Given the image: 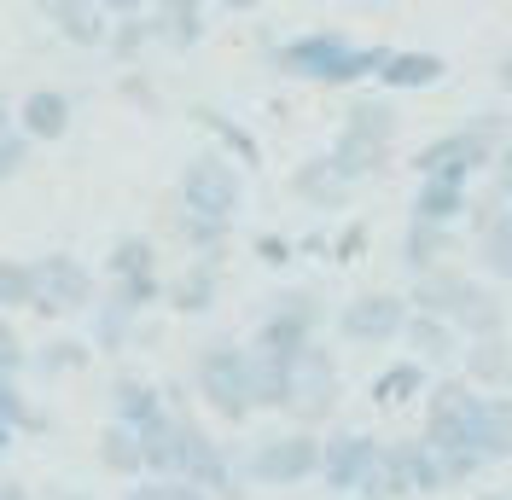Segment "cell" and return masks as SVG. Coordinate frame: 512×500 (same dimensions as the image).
<instances>
[{
	"instance_id": "1",
	"label": "cell",
	"mask_w": 512,
	"mask_h": 500,
	"mask_svg": "<svg viewBox=\"0 0 512 500\" xmlns=\"http://www.w3.org/2000/svg\"><path fill=\"white\" fill-rule=\"evenodd\" d=\"M390 47L384 41H350L344 30H303L274 41V70H286L297 82H320V88H350V82H379Z\"/></svg>"
},
{
	"instance_id": "2",
	"label": "cell",
	"mask_w": 512,
	"mask_h": 500,
	"mask_svg": "<svg viewBox=\"0 0 512 500\" xmlns=\"http://www.w3.org/2000/svg\"><path fill=\"white\" fill-rule=\"evenodd\" d=\"M192 390L204 396V407L222 419V425H245L256 413L251 402V344H233V338H210L192 361Z\"/></svg>"
},
{
	"instance_id": "3",
	"label": "cell",
	"mask_w": 512,
	"mask_h": 500,
	"mask_svg": "<svg viewBox=\"0 0 512 500\" xmlns=\"http://www.w3.org/2000/svg\"><path fill=\"white\" fill-rule=\"evenodd\" d=\"M181 210L233 227V216L245 210V169L227 152H216V146L187 157V169H181Z\"/></svg>"
},
{
	"instance_id": "4",
	"label": "cell",
	"mask_w": 512,
	"mask_h": 500,
	"mask_svg": "<svg viewBox=\"0 0 512 500\" xmlns=\"http://www.w3.org/2000/svg\"><path fill=\"white\" fill-rule=\"evenodd\" d=\"M478 413H483V390H472L466 378H437L425 390V425H419V437L431 442L437 454H460V448L478 454Z\"/></svg>"
},
{
	"instance_id": "5",
	"label": "cell",
	"mask_w": 512,
	"mask_h": 500,
	"mask_svg": "<svg viewBox=\"0 0 512 500\" xmlns=\"http://www.w3.org/2000/svg\"><path fill=\"white\" fill-rule=\"evenodd\" d=\"M320 448H326V437H315V431H274V437H256L251 448H245V483H256V489L309 483V477H320Z\"/></svg>"
},
{
	"instance_id": "6",
	"label": "cell",
	"mask_w": 512,
	"mask_h": 500,
	"mask_svg": "<svg viewBox=\"0 0 512 500\" xmlns=\"http://www.w3.org/2000/svg\"><path fill=\"white\" fill-rule=\"evenodd\" d=\"M344 402V373H338V355L332 349L309 344L297 355V373H291V396H286V419L291 431H320Z\"/></svg>"
},
{
	"instance_id": "7",
	"label": "cell",
	"mask_w": 512,
	"mask_h": 500,
	"mask_svg": "<svg viewBox=\"0 0 512 500\" xmlns=\"http://www.w3.org/2000/svg\"><path fill=\"white\" fill-rule=\"evenodd\" d=\"M320 320H326V297L315 285H286L268 297V309L256 320V338L251 349H280V355H297V349L315 344Z\"/></svg>"
},
{
	"instance_id": "8",
	"label": "cell",
	"mask_w": 512,
	"mask_h": 500,
	"mask_svg": "<svg viewBox=\"0 0 512 500\" xmlns=\"http://www.w3.org/2000/svg\"><path fill=\"white\" fill-rule=\"evenodd\" d=\"M35 274V314H47V320H64V314H94L99 309V274L94 268H82L76 256H64V250H47V256H35L30 262Z\"/></svg>"
},
{
	"instance_id": "9",
	"label": "cell",
	"mask_w": 512,
	"mask_h": 500,
	"mask_svg": "<svg viewBox=\"0 0 512 500\" xmlns=\"http://www.w3.org/2000/svg\"><path fill=\"white\" fill-rule=\"evenodd\" d=\"M379 454H384V437L338 431V437H326V448H320V483H326L332 495L355 500L361 489H367V477H373V466H379Z\"/></svg>"
},
{
	"instance_id": "10",
	"label": "cell",
	"mask_w": 512,
	"mask_h": 500,
	"mask_svg": "<svg viewBox=\"0 0 512 500\" xmlns=\"http://www.w3.org/2000/svg\"><path fill=\"white\" fill-rule=\"evenodd\" d=\"M408 314L414 309H408L402 291H361V297H350L338 309V332L350 344H396L402 326H408Z\"/></svg>"
},
{
	"instance_id": "11",
	"label": "cell",
	"mask_w": 512,
	"mask_h": 500,
	"mask_svg": "<svg viewBox=\"0 0 512 500\" xmlns=\"http://www.w3.org/2000/svg\"><path fill=\"white\" fill-rule=\"evenodd\" d=\"M408 169H414L419 181H454V187H466L478 169H489V157L466 140V128H454V134H437V140H425L414 157H408Z\"/></svg>"
},
{
	"instance_id": "12",
	"label": "cell",
	"mask_w": 512,
	"mask_h": 500,
	"mask_svg": "<svg viewBox=\"0 0 512 500\" xmlns=\"http://www.w3.org/2000/svg\"><path fill=\"white\" fill-rule=\"evenodd\" d=\"M163 303L175 314H210L222 303V262H210V256L181 262V268L163 280Z\"/></svg>"
},
{
	"instance_id": "13",
	"label": "cell",
	"mask_w": 512,
	"mask_h": 500,
	"mask_svg": "<svg viewBox=\"0 0 512 500\" xmlns=\"http://www.w3.org/2000/svg\"><path fill=\"white\" fill-rule=\"evenodd\" d=\"M472 285H478V274H466V268H437V274H419L414 285H408V309L414 314H437V320H448L454 326V314H460V303L472 297Z\"/></svg>"
},
{
	"instance_id": "14",
	"label": "cell",
	"mask_w": 512,
	"mask_h": 500,
	"mask_svg": "<svg viewBox=\"0 0 512 500\" xmlns=\"http://www.w3.org/2000/svg\"><path fill=\"white\" fill-rule=\"evenodd\" d=\"M448 76V59L431 47H390V59L379 70V88L390 94H419V88H437Z\"/></svg>"
},
{
	"instance_id": "15",
	"label": "cell",
	"mask_w": 512,
	"mask_h": 500,
	"mask_svg": "<svg viewBox=\"0 0 512 500\" xmlns=\"http://www.w3.org/2000/svg\"><path fill=\"white\" fill-rule=\"evenodd\" d=\"M402 344H408V361H419V367H454V355L466 349V338L448 320H437V314H408Z\"/></svg>"
},
{
	"instance_id": "16",
	"label": "cell",
	"mask_w": 512,
	"mask_h": 500,
	"mask_svg": "<svg viewBox=\"0 0 512 500\" xmlns=\"http://www.w3.org/2000/svg\"><path fill=\"white\" fill-rule=\"evenodd\" d=\"M163 407H169V396H163L152 378H140V373H117V378H111V425L146 431Z\"/></svg>"
},
{
	"instance_id": "17",
	"label": "cell",
	"mask_w": 512,
	"mask_h": 500,
	"mask_svg": "<svg viewBox=\"0 0 512 500\" xmlns=\"http://www.w3.org/2000/svg\"><path fill=\"white\" fill-rule=\"evenodd\" d=\"M448 256H454V227H431V221H414L408 216V227H402V274L408 280H419V274H437V268H448Z\"/></svg>"
},
{
	"instance_id": "18",
	"label": "cell",
	"mask_w": 512,
	"mask_h": 500,
	"mask_svg": "<svg viewBox=\"0 0 512 500\" xmlns=\"http://www.w3.org/2000/svg\"><path fill=\"white\" fill-rule=\"evenodd\" d=\"M460 367H466V384L472 390H483V396H501L512 384V338L501 332V338H478V344L460 349Z\"/></svg>"
},
{
	"instance_id": "19",
	"label": "cell",
	"mask_w": 512,
	"mask_h": 500,
	"mask_svg": "<svg viewBox=\"0 0 512 500\" xmlns=\"http://www.w3.org/2000/svg\"><path fill=\"white\" fill-rule=\"evenodd\" d=\"M18 134H30L35 146H53L70 134V94L59 88H30L18 105Z\"/></svg>"
},
{
	"instance_id": "20",
	"label": "cell",
	"mask_w": 512,
	"mask_h": 500,
	"mask_svg": "<svg viewBox=\"0 0 512 500\" xmlns=\"http://www.w3.org/2000/svg\"><path fill=\"white\" fill-rule=\"evenodd\" d=\"M297 355H303V349H297ZM297 355H280V349H251V402H256V413H274V407L286 413Z\"/></svg>"
},
{
	"instance_id": "21",
	"label": "cell",
	"mask_w": 512,
	"mask_h": 500,
	"mask_svg": "<svg viewBox=\"0 0 512 500\" xmlns=\"http://www.w3.org/2000/svg\"><path fill=\"white\" fill-rule=\"evenodd\" d=\"M454 332H460L466 344H478V338H501V332H507V297H501V285H489V280L472 285V297H466L460 314H454Z\"/></svg>"
},
{
	"instance_id": "22",
	"label": "cell",
	"mask_w": 512,
	"mask_h": 500,
	"mask_svg": "<svg viewBox=\"0 0 512 500\" xmlns=\"http://www.w3.org/2000/svg\"><path fill=\"white\" fill-rule=\"evenodd\" d=\"M332 169H338V181L344 187H361V181H373V175H384V163H390V146H373V140H355V134H344L338 128V140H332Z\"/></svg>"
},
{
	"instance_id": "23",
	"label": "cell",
	"mask_w": 512,
	"mask_h": 500,
	"mask_svg": "<svg viewBox=\"0 0 512 500\" xmlns=\"http://www.w3.org/2000/svg\"><path fill=\"white\" fill-rule=\"evenodd\" d=\"M291 192L303 198V204H315V210H338L344 198H350V187L338 181V169H332V157H303L297 169H291Z\"/></svg>"
},
{
	"instance_id": "24",
	"label": "cell",
	"mask_w": 512,
	"mask_h": 500,
	"mask_svg": "<svg viewBox=\"0 0 512 500\" xmlns=\"http://www.w3.org/2000/svg\"><path fill=\"white\" fill-rule=\"evenodd\" d=\"M146 24H152V41L169 47V53H192L198 41H204V6H158V12H146Z\"/></svg>"
},
{
	"instance_id": "25",
	"label": "cell",
	"mask_w": 512,
	"mask_h": 500,
	"mask_svg": "<svg viewBox=\"0 0 512 500\" xmlns=\"http://www.w3.org/2000/svg\"><path fill=\"white\" fill-rule=\"evenodd\" d=\"M414 221H431V227H454V221H466V210H472V192L454 187V181H419L414 192Z\"/></svg>"
},
{
	"instance_id": "26",
	"label": "cell",
	"mask_w": 512,
	"mask_h": 500,
	"mask_svg": "<svg viewBox=\"0 0 512 500\" xmlns=\"http://www.w3.org/2000/svg\"><path fill=\"white\" fill-rule=\"evenodd\" d=\"M94 454H99V466L111 471V477H128V483H140V477H146V460H140V431H128V425H111V419H105V431L94 437Z\"/></svg>"
},
{
	"instance_id": "27",
	"label": "cell",
	"mask_w": 512,
	"mask_h": 500,
	"mask_svg": "<svg viewBox=\"0 0 512 500\" xmlns=\"http://www.w3.org/2000/svg\"><path fill=\"white\" fill-rule=\"evenodd\" d=\"M158 274V245L146 233H117L105 250V280H152Z\"/></svg>"
},
{
	"instance_id": "28",
	"label": "cell",
	"mask_w": 512,
	"mask_h": 500,
	"mask_svg": "<svg viewBox=\"0 0 512 500\" xmlns=\"http://www.w3.org/2000/svg\"><path fill=\"white\" fill-rule=\"evenodd\" d=\"M344 134L355 140H373V146H396V105L379 94H361L350 99V111H344Z\"/></svg>"
},
{
	"instance_id": "29",
	"label": "cell",
	"mask_w": 512,
	"mask_h": 500,
	"mask_svg": "<svg viewBox=\"0 0 512 500\" xmlns=\"http://www.w3.org/2000/svg\"><path fill=\"white\" fill-rule=\"evenodd\" d=\"M478 454L489 460V466H495V460H512V390H501V396H483Z\"/></svg>"
},
{
	"instance_id": "30",
	"label": "cell",
	"mask_w": 512,
	"mask_h": 500,
	"mask_svg": "<svg viewBox=\"0 0 512 500\" xmlns=\"http://www.w3.org/2000/svg\"><path fill=\"white\" fill-rule=\"evenodd\" d=\"M163 227L175 233V245H187L192 256H210V262H216V250H222V245H227V233H233V227H222V221L187 216V210H175V204L163 210Z\"/></svg>"
},
{
	"instance_id": "31",
	"label": "cell",
	"mask_w": 512,
	"mask_h": 500,
	"mask_svg": "<svg viewBox=\"0 0 512 500\" xmlns=\"http://www.w3.org/2000/svg\"><path fill=\"white\" fill-rule=\"evenodd\" d=\"M53 18H59V35L70 41V47H105V41H111V18H105L99 6L59 0V6H53Z\"/></svg>"
},
{
	"instance_id": "32",
	"label": "cell",
	"mask_w": 512,
	"mask_h": 500,
	"mask_svg": "<svg viewBox=\"0 0 512 500\" xmlns=\"http://www.w3.org/2000/svg\"><path fill=\"white\" fill-rule=\"evenodd\" d=\"M367 396H373L379 407H402V402H414V396H425V367L402 355V361H390V367H384V373L373 378V390H367Z\"/></svg>"
},
{
	"instance_id": "33",
	"label": "cell",
	"mask_w": 512,
	"mask_h": 500,
	"mask_svg": "<svg viewBox=\"0 0 512 500\" xmlns=\"http://www.w3.org/2000/svg\"><path fill=\"white\" fill-rule=\"evenodd\" d=\"M99 303H105V309H117V314H128V320H140L152 303H163V280H158V274H152V280H105Z\"/></svg>"
},
{
	"instance_id": "34",
	"label": "cell",
	"mask_w": 512,
	"mask_h": 500,
	"mask_svg": "<svg viewBox=\"0 0 512 500\" xmlns=\"http://www.w3.org/2000/svg\"><path fill=\"white\" fill-rule=\"evenodd\" d=\"M402 466H408V483H414V495H443V460H437V448L425 437H402Z\"/></svg>"
},
{
	"instance_id": "35",
	"label": "cell",
	"mask_w": 512,
	"mask_h": 500,
	"mask_svg": "<svg viewBox=\"0 0 512 500\" xmlns=\"http://www.w3.org/2000/svg\"><path fill=\"white\" fill-rule=\"evenodd\" d=\"M478 268H483V280L512 285V210L478 239Z\"/></svg>"
},
{
	"instance_id": "36",
	"label": "cell",
	"mask_w": 512,
	"mask_h": 500,
	"mask_svg": "<svg viewBox=\"0 0 512 500\" xmlns=\"http://www.w3.org/2000/svg\"><path fill=\"white\" fill-rule=\"evenodd\" d=\"M460 128H466V140H472V146L489 157V163H495V157L512 146V117L501 111V105H489V111H472V117H466Z\"/></svg>"
},
{
	"instance_id": "37",
	"label": "cell",
	"mask_w": 512,
	"mask_h": 500,
	"mask_svg": "<svg viewBox=\"0 0 512 500\" xmlns=\"http://www.w3.org/2000/svg\"><path fill=\"white\" fill-rule=\"evenodd\" d=\"M192 123L210 128V134H216V152H227L233 163H256V140H251V134H245L239 123H233V117L210 111V105H198V111H192Z\"/></svg>"
},
{
	"instance_id": "38",
	"label": "cell",
	"mask_w": 512,
	"mask_h": 500,
	"mask_svg": "<svg viewBox=\"0 0 512 500\" xmlns=\"http://www.w3.org/2000/svg\"><path fill=\"white\" fill-rule=\"evenodd\" d=\"M88 355H94V344H82V338H53V344H41L30 355V367L41 378H59V373H82Z\"/></svg>"
},
{
	"instance_id": "39",
	"label": "cell",
	"mask_w": 512,
	"mask_h": 500,
	"mask_svg": "<svg viewBox=\"0 0 512 500\" xmlns=\"http://www.w3.org/2000/svg\"><path fill=\"white\" fill-rule=\"evenodd\" d=\"M6 309H35V274L24 256H0V314Z\"/></svg>"
},
{
	"instance_id": "40",
	"label": "cell",
	"mask_w": 512,
	"mask_h": 500,
	"mask_svg": "<svg viewBox=\"0 0 512 500\" xmlns=\"http://www.w3.org/2000/svg\"><path fill=\"white\" fill-rule=\"evenodd\" d=\"M0 425H6L12 437H18V431H41V425H47V413L24 396V384H18V378H12V384H0Z\"/></svg>"
},
{
	"instance_id": "41",
	"label": "cell",
	"mask_w": 512,
	"mask_h": 500,
	"mask_svg": "<svg viewBox=\"0 0 512 500\" xmlns=\"http://www.w3.org/2000/svg\"><path fill=\"white\" fill-rule=\"evenodd\" d=\"M105 47H111V59H117V64H128V70H134V59L152 47V24H146L140 12H128V18H117V24H111V41H105Z\"/></svg>"
},
{
	"instance_id": "42",
	"label": "cell",
	"mask_w": 512,
	"mask_h": 500,
	"mask_svg": "<svg viewBox=\"0 0 512 500\" xmlns=\"http://www.w3.org/2000/svg\"><path fill=\"white\" fill-rule=\"evenodd\" d=\"M123 500H210L204 489H192L181 477H140V483H128Z\"/></svg>"
},
{
	"instance_id": "43",
	"label": "cell",
	"mask_w": 512,
	"mask_h": 500,
	"mask_svg": "<svg viewBox=\"0 0 512 500\" xmlns=\"http://www.w3.org/2000/svg\"><path fill=\"white\" fill-rule=\"evenodd\" d=\"M30 157H35V140L30 134H0V181H18L24 169H30Z\"/></svg>"
},
{
	"instance_id": "44",
	"label": "cell",
	"mask_w": 512,
	"mask_h": 500,
	"mask_svg": "<svg viewBox=\"0 0 512 500\" xmlns=\"http://www.w3.org/2000/svg\"><path fill=\"white\" fill-rule=\"evenodd\" d=\"M24 367H30V349H24V338H18L12 320H0V384H12Z\"/></svg>"
},
{
	"instance_id": "45",
	"label": "cell",
	"mask_w": 512,
	"mask_h": 500,
	"mask_svg": "<svg viewBox=\"0 0 512 500\" xmlns=\"http://www.w3.org/2000/svg\"><path fill=\"white\" fill-rule=\"evenodd\" d=\"M437 460H443V489H466V483L489 466V460H483V454H472V448H460V454H437Z\"/></svg>"
},
{
	"instance_id": "46",
	"label": "cell",
	"mask_w": 512,
	"mask_h": 500,
	"mask_svg": "<svg viewBox=\"0 0 512 500\" xmlns=\"http://www.w3.org/2000/svg\"><path fill=\"white\" fill-rule=\"evenodd\" d=\"M361 250H367V227L361 221H344V233L332 239V262H355Z\"/></svg>"
},
{
	"instance_id": "47",
	"label": "cell",
	"mask_w": 512,
	"mask_h": 500,
	"mask_svg": "<svg viewBox=\"0 0 512 500\" xmlns=\"http://www.w3.org/2000/svg\"><path fill=\"white\" fill-rule=\"evenodd\" d=\"M489 181H495V198H501V204H512V146L489 163Z\"/></svg>"
},
{
	"instance_id": "48",
	"label": "cell",
	"mask_w": 512,
	"mask_h": 500,
	"mask_svg": "<svg viewBox=\"0 0 512 500\" xmlns=\"http://www.w3.org/2000/svg\"><path fill=\"white\" fill-rule=\"evenodd\" d=\"M286 239H280V233H262V239H256V256H262V262H286Z\"/></svg>"
},
{
	"instance_id": "49",
	"label": "cell",
	"mask_w": 512,
	"mask_h": 500,
	"mask_svg": "<svg viewBox=\"0 0 512 500\" xmlns=\"http://www.w3.org/2000/svg\"><path fill=\"white\" fill-rule=\"evenodd\" d=\"M495 88L512 99V53H507V59H495Z\"/></svg>"
},
{
	"instance_id": "50",
	"label": "cell",
	"mask_w": 512,
	"mask_h": 500,
	"mask_svg": "<svg viewBox=\"0 0 512 500\" xmlns=\"http://www.w3.org/2000/svg\"><path fill=\"white\" fill-rule=\"evenodd\" d=\"M0 500H30V489L18 477H0Z\"/></svg>"
},
{
	"instance_id": "51",
	"label": "cell",
	"mask_w": 512,
	"mask_h": 500,
	"mask_svg": "<svg viewBox=\"0 0 512 500\" xmlns=\"http://www.w3.org/2000/svg\"><path fill=\"white\" fill-rule=\"evenodd\" d=\"M12 128H18V111H12V105L0 99V134H12Z\"/></svg>"
},
{
	"instance_id": "52",
	"label": "cell",
	"mask_w": 512,
	"mask_h": 500,
	"mask_svg": "<svg viewBox=\"0 0 512 500\" xmlns=\"http://www.w3.org/2000/svg\"><path fill=\"white\" fill-rule=\"evenodd\" d=\"M53 500H99V495H88V489H59Z\"/></svg>"
},
{
	"instance_id": "53",
	"label": "cell",
	"mask_w": 512,
	"mask_h": 500,
	"mask_svg": "<svg viewBox=\"0 0 512 500\" xmlns=\"http://www.w3.org/2000/svg\"><path fill=\"white\" fill-rule=\"evenodd\" d=\"M6 448H12V431H6V425H0V454H6Z\"/></svg>"
},
{
	"instance_id": "54",
	"label": "cell",
	"mask_w": 512,
	"mask_h": 500,
	"mask_svg": "<svg viewBox=\"0 0 512 500\" xmlns=\"http://www.w3.org/2000/svg\"><path fill=\"white\" fill-rule=\"evenodd\" d=\"M507 338H512V297H507Z\"/></svg>"
},
{
	"instance_id": "55",
	"label": "cell",
	"mask_w": 512,
	"mask_h": 500,
	"mask_svg": "<svg viewBox=\"0 0 512 500\" xmlns=\"http://www.w3.org/2000/svg\"><path fill=\"white\" fill-rule=\"evenodd\" d=\"M472 500H507V495H472Z\"/></svg>"
},
{
	"instance_id": "56",
	"label": "cell",
	"mask_w": 512,
	"mask_h": 500,
	"mask_svg": "<svg viewBox=\"0 0 512 500\" xmlns=\"http://www.w3.org/2000/svg\"><path fill=\"white\" fill-rule=\"evenodd\" d=\"M0 320H6V314H0Z\"/></svg>"
}]
</instances>
